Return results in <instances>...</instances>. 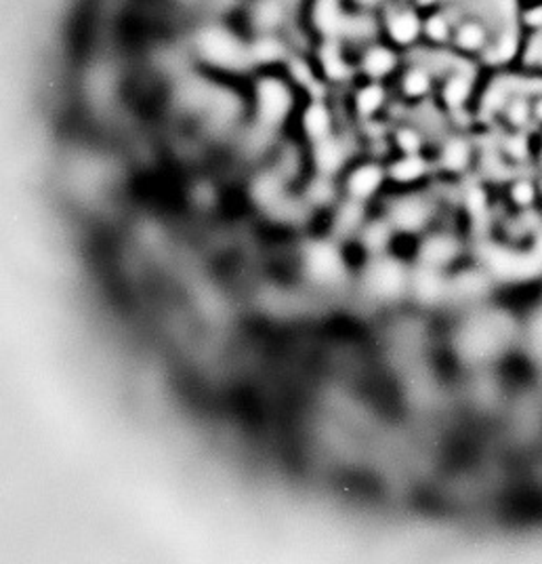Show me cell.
<instances>
[{
    "label": "cell",
    "instance_id": "9a60e30c",
    "mask_svg": "<svg viewBox=\"0 0 542 564\" xmlns=\"http://www.w3.org/2000/svg\"><path fill=\"white\" fill-rule=\"evenodd\" d=\"M292 51L284 34H248V53L255 70L284 68Z\"/></svg>",
    "mask_w": 542,
    "mask_h": 564
},
{
    "label": "cell",
    "instance_id": "44dd1931",
    "mask_svg": "<svg viewBox=\"0 0 542 564\" xmlns=\"http://www.w3.org/2000/svg\"><path fill=\"white\" fill-rule=\"evenodd\" d=\"M385 167L391 184L398 188H414L431 173V161L424 154H398Z\"/></svg>",
    "mask_w": 542,
    "mask_h": 564
},
{
    "label": "cell",
    "instance_id": "484cf974",
    "mask_svg": "<svg viewBox=\"0 0 542 564\" xmlns=\"http://www.w3.org/2000/svg\"><path fill=\"white\" fill-rule=\"evenodd\" d=\"M343 190L336 188L334 179L332 177H324V175H316L313 173V179L307 184L306 190V202L311 207H332L339 200V195Z\"/></svg>",
    "mask_w": 542,
    "mask_h": 564
},
{
    "label": "cell",
    "instance_id": "4dcf8cb0",
    "mask_svg": "<svg viewBox=\"0 0 542 564\" xmlns=\"http://www.w3.org/2000/svg\"><path fill=\"white\" fill-rule=\"evenodd\" d=\"M505 154L509 156V158H513V161H523L530 152V146H528V137L523 135V131H513V133H509V137H507V142H505Z\"/></svg>",
    "mask_w": 542,
    "mask_h": 564
},
{
    "label": "cell",
    "instance_id": "4316f807",
    "mask_svg": "<svg viewBox=\"0 0 542 564\" xmlns=\"http://www.w3.org/2000/svg\"><path fill=\"white\" fill-rule=\"evenodd\" d=\"M410 287H412V291L419 295L421 299L433 301V299H438L440 295H444L446 283H444L440 270L423 266L414 276H410Z\"/></svg>",
    "mask_w": 542,
    "mask_h": 564
},
{
    "label": "cell",
    "instance_id": "f1b7e54d",
    "mask_svg": "<svg viewBox=\"0 0 542 564\" xmlns=\"http://www.w3.org/2000/svg\"><path fill=\"white\" fill-rule=\"evenodd\" d=\"M394 232L396 230L391 221L383 218V220L366 221L360 230V239L366 248H370L373 253H380L385 246L389 245Z\"/></svg>",
    "mask_w": 542,
    "mask_h": 564
},
{
    "label": "cell",
    "instance_id": "5b68a950",
    "mask_svg": "<svg viewBox=\"0 0 542 564\" xmlns=\"http://www.w3.org/2000/svg\"><path fill=\"white\" fill-rule=\"evenodd\" d=\"M352 11L347 0H307V32L316 41H343Z\"/></svg>",
    "mask_w": 542,
    "mask_h": 564
},
{
    "label": "cell",
    "instance_id": "f546056e",
    "mask_svg": "<svg viewBox=\"0 0 542 564\" xmlns=\"http://www.w3.org/2000/svg\"><path fill=\"white\" fill-rule=\"evenodd\" d=\"M518 27L526 36L542 34V0H521L519 2Z\"/></svg>",
    "mask_w": 542,
    "mask_h": 564
},
{
    "label": "cell",
    "instance_id": "8992f818",
    "mask_svg": "<svg viewBox=\"0 0 542 564\" xmlns=\"http://www.w3.org/2000/svg\"><path fill=\"white\" fill-rule=\"evenodd\" d=\"M440 74L431 68L424 57L408 55L400 74L396 76V91L406 103H427L435 98Z\"/></svg>",
    "mask_w": 542,
    "mask_h": 564
},
{
    "label": "cell",
    "instance_id": "4fadbf2b",
    "mask_svg": "<svg viewBox=\"0 0 542 564\" xmlns=\"http://www.w3.org/2000/svg\"><path fill=\"white\" fill-rule=\"evenodd\" d=\"M389 103H391L389 82L357 78L352 89V108L357 121L375 123Z\"/></svg>",
    "mask_w": 542,
    "mask_h": 564
},
{
    "label": "cell",
    "instance_id": "3957f363",
    "mask_svg": "<svg viewBox=\"0 0 542 564\" xmlns=\"http://www.w3.org/2000/svg\"><path fill=\"white\" fill-rule=\"evenodd\" d=\"M423 11L410 0H387L378 11L380 38L406 57L423 47Z\"/></svg>",
    "mask_w": 542,
    "mask_h": 564
},
{
    "label": "cell",
    "instance_id": "e575fe53",
    "mask_svg": "<svg viewBox=\"0 0 542 564\" xmlns=\"http://www.w3.org/2000/svg\"><path fill=\"white\" fill-rule=\"evenodd\" d=\"M532 123L542 126V93L532 98Z\"/></svg>",
    "mask_w": 542,
    "mask_h": 564
},
{
    "label": "cell",
    "instance_id": "836d02e7",
    "mask_svg": "<svg viewBox=\"0 0 542 564\" xmlns=\"http://www.w3.org/2000/svg\"><path fill=\"white\" fill-rule=\"evenodd\" d=\"M419 11H423V13H427V11H433V9H440V7H446L444 4V0H410Z\"/></svg>",
    "mask_w": 542,
    "mask_h": 564
},
{
    "label": "cell",
    "instance_id": "ac0fdd59",
    "mask_svg": "<svg viewBox=\"0 0 542 564\" xmlns=\"http://www.w3.org/2000/svg\"><path fill=\"white\" fill-rule=\"evenodd\" d=\"M456 20L454 9L450 7L427 11L423 15V49L450 51Z\"/></svg>",
    "mask_w": 542,
    "mask_h": 564
},
{
    "label": "cell",
    "instance_id": "74e56055",
    "mask_svg": "<svg viewBox=\"0 0 542 564\" xmlns=\"http://www.w3.org/2000/svg\"><path fill=\"white\" fill-rule=\"evenodd\" d=\"M181 2H200V0H181Z\"/></svg>",
    "mask_w": 542,
    "mask_h": 564
},
{
    "label": "cell",
    "instance_id": "30bf717a",
    "mask_svg": "<svg viewBox=\"0 0 542 564\" xmlns=\"http://www.w3.org/2000/svg\"><path fill=\"white\" fill-rule=\"evenodd\" d=\"M458 57L454 55V62L446 73L440 76L435 98L440 99V106L450 112L458 114L472 106L473 99L477 96L475 76L458 66Z\"/></svg>",
    "mask_w": 542,
    "mask_h": 564
},
{
    "label": "cell",
    "instance_id": "277c9868",
    "mask_svg": "<svg viewBox=\"0 0 542 564\" xmlns=\"http://www.w3.org/2000/svg\"><path fill=\"white\" fill-rule=\"evenodd\" d=\"M355 76L362 80H380L389 82L391 78L400 74L406 55L385 43L383 38H377L364 47L354 51Z\"/></svg>",
    "mask_w": 542,
    "mask_h": 564
},
{
    "label": "cell",
    "instance_id": "5bb4252c",
    "mask_svg": "<svg viewBox=\"0 0 542 564\" xmlns=\"http://www.w3.org/2000/svg\"><path fill=\"white\" fill-rule=\"evenodd\" d=\"M387 220L391 221L396 232L417 234L431 221V202L417 192H408L389 207Z\"/></svg>",
    "mask_w": 542,
    "mask_h": 564
},
{
    "label": "cell",
    "instance_id": "7402d4cb",
    "mask_svg": "<svg viewBox=\"0 0 542 564\" xmlns=\"http://www.w3.org/2000/svg\"><path fill=\"white\" fill-rule=\"evenodd\" d=\"M421 264L427 268H435L442 270L446 268L450 262L456 259V255L461 253V243L456 241V236L440 232V234H429L424 236L423 245H421Z\"/></svg>",
    "mask_w": 542,
    "mask_h": 564
},
{
    "label": "cell",
    "instance_id": "603a6c76",
    "mask_svg": "<svg viewBox=\"0 0 542 564\" xmlns=\"http://www.w3.org/2000/svg\"><path fill=\"white\" fill-rule=\"evenodd\" d=\"M253 198L259 202L263 209L276 213L288 200L286 190H284L283 177L274 172L257 175V179L253 184Z\"/></svg>",
    "mask_w": 542,
    "mask_h": 564
},
{
    "label": "cell",
    "instance_id": "d6a6232c",
    "mask_svg": "<svg viewBox=\"0 0 542 564\" xmlns=\"http://www.w3.org/2000/svg\"><path fill=\"white\" fill-rule=\"evenodd\" d=\"M347 2L357 11H380L387 0H347Z\"/></svg>",
    "mask_w": 542,
    "mask_h": 564
},
{
    "label": "cell",
    "instance_id": "d590c367",
    "mask_svg": "<svg viewBox=\"0 0 542 564\" xmlns=\"http://www.w3.org/2000/svg\"><path fill=\"white\" fill-rule=\"evenodd\" d=\"M532 342H534V347L542 354V319H539V322L532 329Z\"/></svg>",
    "mask_w": 542,
    "mask_h": 564
},
{
    "label": "cell",
    "instance_id": "7c38bea8",
    "mask_svg": "<svg viewBox=\"0 0 542 564\" xmlns=\"http://www.w3.org/2000/svg\"><path fill=\"white\" fill-rule=\"evenodd\" d=\"M306 264L309 276L320 285L339 283L345 272L343 255L331 241H313L307 246Z\"/></svg>",
    "mask_w": 542,
    "mask_h": 564
},
{
    "label": "cell",
    "instance_id": "9c48e42d",
    "mask_svg": "<svg viewBox=\"0 0 542 564\" xmlns=\"http://www.w3.org/2000/svg\"><path fill=\"white\" fill-rule=\"evenodd\" d=\"M387 167L377 161H360L343 173V197L368 204L380 195L387 184Z\"/></svg>",
    "mask_w": 542,
    "mask_h": 564
},
{
    "label": "cell",
    "instance_id": "83f0119b",
    "mask_svg": "<svg viewBox=\"0 0 542 564\" xmlns=\"http://www.w3.org/2000/svg\"><path fill=\"white\" fill-rule=\"evenodd\" d=\"M424 133L414 124H398L391 131V146L398 154H424Z\"/></svg>",
    "mask_w": 542,
    "mask_h": 564
},
{
    "label": "cell",
    "instance_id": "e0dca14e",
    "mask_svg": "<svg viewBox=\"0 0 542 564\" xmlns=\"http://www.w3.org/2000/svg\"><path fill=\"white\" fill-rule=\"evenodd\" d=\"M299 124L309 146L336 133V119L327 98L309 99L301 110Z\"/></svg>",
    "mask_w": 542,
    "mask_h": 564
},
{
    "label": "cell",
    "instance_id": "1f68e13d",
    "mask_svg": "<svg viewBox=\"0 0 542 564\" xmlns=\"http://www.w3.org/2000/svg\"><path fill=\"white\" fill-rule=\"evenodd\" d=\"M465 207L472 211L473 215H482L488 209V192L482 186H473L465 195Z\"/></svg>",
    "mask_w": 542,
    "mask_h": 564
},
{
    "label": "cell",
    "instance_id": "6da1fadb",
    "mask_svg": "<svg viewBox=\"0 0 542 564\" xmlns=\"http://www.w3.org/2000/svg\"><path fill=\"white\" fill-rule=\"evenodd\" d=\"M189 51L207 70L228 74L255 70L248 53V32L223 20L198 25L191 34Z\"/></svg>",
    "mask_w": 542,
    "mask_h": 564
},
{
    "label": "cell",
    "instance_id": "8fae6325",
    "mask_svg": "<svg viewBox=\"0 0 542 564\" xmlns=\"http://www.w3.org/2000/svg\"><path fill=\"white\" fill-rule=\"evenodd\" d=\"M290 24V0H251L246 7L248 34H284Z\"/></svg>",
    "mask_w": 542,
    "mask_h": 564
},
{
    "label": "cell",
    "instance_id": "ba28073f",
    "mask_svg": "<svg viewBox=\"0 0 542 564\" xmlns=\"http://www.w3.org/2000/svg\"><path fill=\"white\" fill-rule=\"evenodd\" d=\"M493 38H495V30L484 18H479L475 13H465L456 20L450 51L456 57L467 59V62L482 59L486 55V51L490 49Z\"/></svg>",
    "mask_w": 542,
    "mask_h": 564
},
{
    "label": "cell",
    "instance_id": "7a4b0ae2",
    "mask_svg": "<svg viewBox=\"0 0 542 564\" xmlns=\"http://www.w3.org/2000/svg\"><path fill=\"white\" fill-rule=\"evenodd\" d=\"M297 85L284 68L255 70L253 101L255 117L263 131L280 129L297 110Z\"/></svg>",
    "mask_w": 542,
    "mask_h": 564
},
{
    "label": "cell",
    "instance_id": "d4e9b609",
    "mask_svg": "<svg viewBox=\"0 0 542 564\" xmlns=\"http://www.w3.org/2000/svg\"><path fill=\"white\" fill-rule=\"evenodd\" d=\"M500 117L511 131H526L532 124V98L526 93H511Z\"/></svg>",
    "mask_w": 542,
    "mask_h": 564
},
{
    "label": "cell",
    "instance_id": "8d00e7d4",
    "mask_svg": "<svg viewBox=\"0 0 542 564\" xmlns=\"http://www.w3.org/2000/svg\"><path fill=\"white\" fill-rule=\"evenodd\" d=\"M467 2H469V0H444V4L450 7V9H454V11H456V9H461V7H463V4H467Z\"/></svg>",
    "mask_w": 542,
    "mask_h": 564
},
{
    "label": "cell",
    "instance_id": "cb8c5ba5",
    "mask_svg": "<svg viewBox=\"0 0 542 564\" xmlns=\"http://www.w3.org/2000/svg\"><path fill=\"white\" fill-rule=\"evenodd\" d=\"M509 202L519 211H532L542 198L541 184L530 177H516L509 181Z\"/></svg>",
    "mask_w": 542,
    "mask_h": 564
},
{
    "label": "cell",
    "instance_id": "d6986e66",
    "mask_svg": "<svg viewBox=\"0 0 542 564\" xmlns=\"http://www.w3.org/2000/svg\"><path fill=\"white\" fill-rule=\"evenodd\" d=\"M473 163H475V147L469 137L456 133L442 142L438 152L440 172L449 175H465L472 172Z\"/></svg>",
    "mask_w": 542,
    "mask_h": 564
},
{
    "label": "cell",
    "instance_id": "52a82bcc",
    "mask_svg": "<svg viewBox=\"0 0 542 564\" xmlns=\"http://www.w3.org/2000/svg\"><path fill=\"white\" fill-rule=\"evenodd\" d=\"M313 66L322 82L345 85L355 76L354 51L343 41H316Z\"/></svg>",
    "mask_w": 542,
    "mask_h": 564
},
{
    "label": "cell",
    "instance_id": "ffe728a7",
    "mask_svg": "<svg viewBox=\"0 0 542 564\" xmlns=\"http://www.w3.org/2000/svg\"><path fill=\"white\" fill-rule=\"evenodd\" d=\"M366 283L378 297H396L406 287H410V276L406 274L398 262L380 259V262H375V266L368 272Z\"/></svg>",
    "mask_w": 542,
    "mask_h": 564
},
{
    "label": "cell",
    "instance_id": "2e32d148",
    "mask_svg": "<svg viewBox=\"0 0 542 564\" xmlns=\"http://www.w3.org/2000/svg\"><path fill=\"white\" fill-rule=\"evenodd\" d=\"M309 156H311V165H313L316 175L336 179L350 167V147L345 146V142L336 133L327 140L311 144Z\"/></svg>",
    "mask_w": 542,
    "mask_h": 564
}]
</instances>
